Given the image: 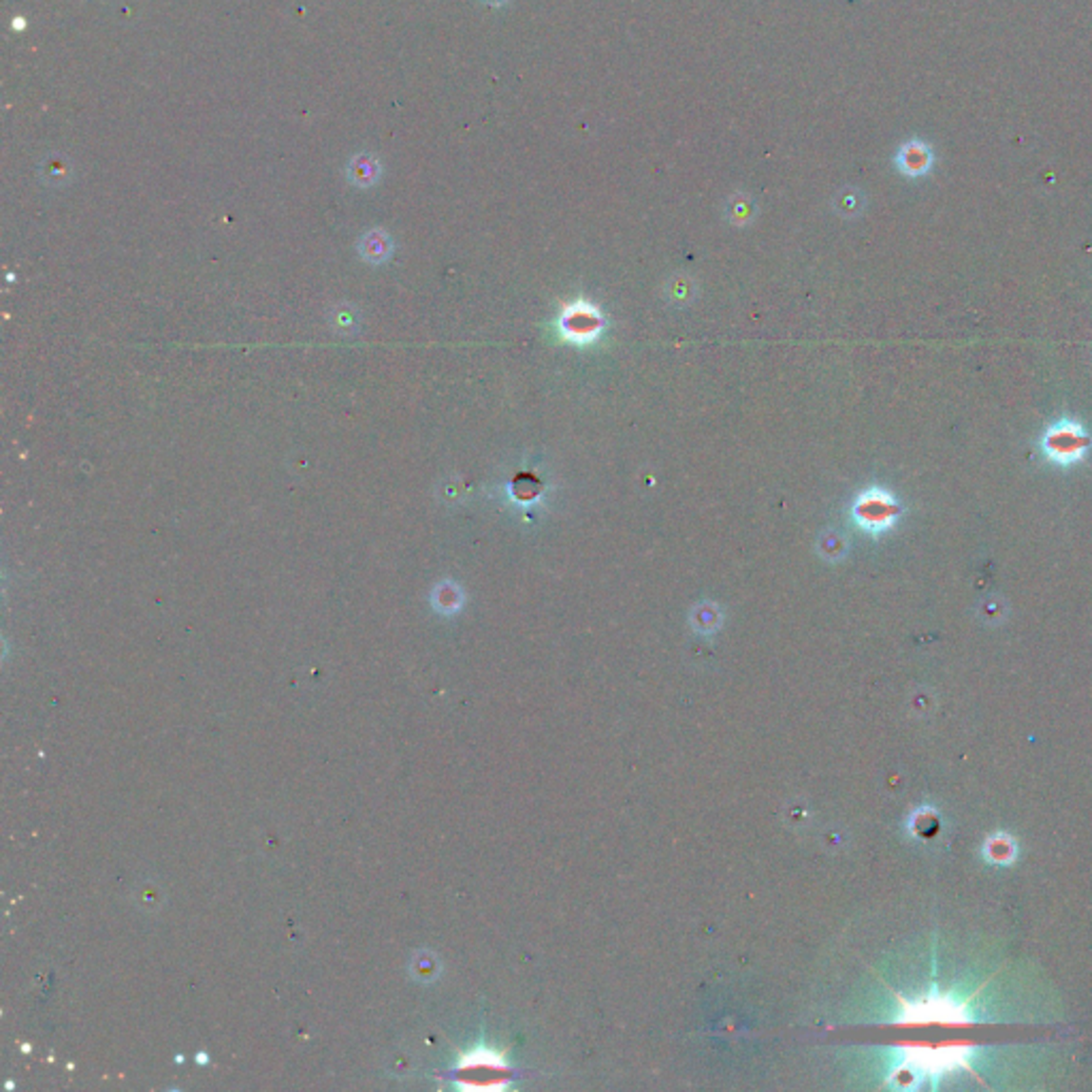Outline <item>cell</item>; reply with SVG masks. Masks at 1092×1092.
Returning a JSON list of instances; mask_svg holds the SVG:
<instances>
[{
    "label": "cell",
    "instance_id": "3957f363",
    "mask_svg": "<svg viewBox=\"0 0 1092 1092\" xmlns=\"http://www.w3.org/2000/svg\"><path fill=\"white\" fill-rule=\"evenodd\" d=\"M557 327L559 335H562L565 342L576 346H587L596 342L602 335V331H604V316H602V312L593 303L576 299L565 305L562 316H559Z\"/></svg>",
    "mask_w": 1092,
    "mask_h": 1092
},
{
    "label": "cell",
    "instance_id": "5b68a950",
    "mask_svg": "<svg viewBox=\"0 0 1092 1092\" xmlns=\"http://www.w3.org/2000/svg\"><path fill=\"white\" fill-rule=\"evenodd\" d=\"M351 176L359 183L374 182L375 178H378V161H375L374 156H370V154L356 156L351 164Z\"/></svg>",
    "mask_w": 1092,
    "mask_h": 1092
},
{
    "label": "cell",
    "instance_id": "6da1fadb",
    "mask_svg": "<svg viewBox=\"0 0 1092 1092\" xmlns=\"http://www.w3.org/2000/svg\"><path fill=\"white\" fill-rule=\"evenodd\" d=\"M1044 457L1059 468H1071L1088 457L1092 435L1076 418H1059L1042 435Z\"/></svg>",
    "mask_w": 1092,
    "mask_h": 1092
},
{
    "label": "cell",
    "instance_id": "7a4b0ae2",
    "mask_svg": "<svg viewBox=\"0 0 1092 1092\" xmlns=\"http://www.w3.org/2000/svg\"><path fill=\"white\" fill-rule=\"evenodd\" d=\"M853 521L860 529L867 531L871 536H881L896 526L901 519L903 508L894 493H890L884 487H869L855 497L853 502Z\"/></svg>",
    "mask_w": 1092,
    "mask_h": 1092
},
{
    "label": "cell",
    "instance_id": "277c9868",
    "mask_svg": "<svg viewBox=\"0 0 1092 1092\" xmlns=\"http://www.w3.org/2000/svg\"><path fill=\"white\" fill-rule=\"evenodd\" d=\"M932 163V154L929 152V147L920 142H911L907 144L901 154H898V164H901V169L907 173V176H922V173L929 171Z\"/></svg>",
    "mask_w": 1092,
    "mask_h": 1092
}]
</instances>
